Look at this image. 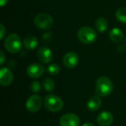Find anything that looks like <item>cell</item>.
<instances>
[{"mask_svg": "<svg viewBox=\"0 0 126 126\" xmlns=\"http://www.w3.org/2000/svg\"><path fill=\"white\" fill-rule=\"evenodd\" d=\"M114 89L112 81L106 76L100 77L96 82V92L100 97H106L111 94Z\"/></svg>", "mask_w": 126, "mask_h": 126, "instance_id": "cell-1", "label": "cell"}, {"mask_svg": "<svg viewBox=\"0 0 126 126\" xmlns=\"http://www.w3.org/2000/svg\"><path fill=\"white\" fill-rule=\"evenodd\" d=\"M4 48L10 53L16 54L21 51L22 47V42L20 36L16 33L10 34L7 36L4 43Z\"/></svg>", "mask_w": 126, "mask_h": 126, "instance_id": "cell-2", "label": "cell"}, {"mask_svg": "<svg viewBox=\"0 0 126 126\" xmlns=\"http://www.w3.org/2000/svg\"><path fill=\"white\" fill-rule=\"evenodd\" d=\"M77 36L81 43L90 44L96 41L97 35L93 28L90 27H83L78 31Z\"/></svg>", "mask_w": 126, "mask_h": 126, "instance_id": "cell-3", "label": "cell"}, {"mask_svg": "<svg viewBox=\"0 0 126 126\" xmlns=\"http://www.w3.org/2000/svg\"><path fill=\"white\" fill-rule=\"evenodd\" d=\"M45 108L51 112H58L63 107V100L55 94H48L44 98Z\"/></svg>", "mask_w": 126, "mask_h": 126, "instance_id": "cell-4", "label": "cell"}, {"mask_svg": "<svg viewBox=\"0 0 126 126\" xmlns=\"http://www.w3.org/2000/svg\"><path fill=\"white\" fill-rule=\"evenodd\" d=\"M34 24L39 29L49 30L54 24V20L50 15L45 13H41L35 16Z\"/></svg>", "mask_w": 126, "mask_h": 126, "instance_id": "cell-5", "label": "cell"}, {"mask_svg": "<svg viewBox=\"0 0 126 126\" xmlns=\"http://www.w3.org/2000/svg\"><path fill=\"white\" fill-rule=\"evenodd\" d=\"M59 124L60 126H79L80 120L77 114L67 113L61 117Z\"/></svg>", "mask_w": 126, "mask_h": 126, "instance_id": "cell-6", "label": "cell"}, {"mask_svg": "<svg viewBox=\"0 0 126 126\" xmlns=\"http://www.w3.org/2000/svg\"><path fill=\"white\" fill-rule=\"evenodd\" d=\"M41 106L42 100L38 94H33L30 96L26 103V109L30 112L38 111L41 109Z\"/></svg>", "mask_w": 126, "mask_h": 126, "instance_id": "cell-7", "label": "cell"}, {"mask_svg": "<svg viewBox=\"0 0 126 126\" xmlns=\"http://www.w3.org/2000/svg\"><path fill=\"white\" fill-rule=\"evenodd\" d=\"M79 56L75 52H69L63 58V65L69 69H73L78 65Z\"/></svg>", "mask_w": 126, "mask_h": 126, "instance_id": "cell-8", "label": "cell"}, {"mask_svg": "<svg viewBox=\"0 0 126 126\" xmlns=\"http://www.w3.org/2000/svg\"><path fill=\"white\" fill-rule=\"evenodd\" d=\"M37 55L39 61L42 63H49L53 58L52 50L46 46H42L38 49Z\"/></svg>", "mask_w": 126, "mask_h": 126, "instance_id": "cell-9", "label": "cell"}, {"mask_svg": "<svg viewBox=\"0 0 126 126\" xmlns=\"http://www.w3.org/2000/svg\"><path fill=\"white\" fill-rule=\"evenodd\" d=\"M44 73V67L39 63H31L27 68V74L31 78H38Z\"/></svg>", "mask_w": 126, "mask_h": 126, "instance_id": "cell-10", "label": "cell"}, {"mask_svg": "<svg viewBox=\"0 0 126 126\" xmlns=\"http://www.w3.org/2000/svg\"><path fill=\"white\" fill-rule=\"evenodd\" d=\"M13 81V74L7 67H2L0 70V83L3 86H10Z\"/></svg>", "mask_w": 126, "mask_h": 126, "instance_id": "cell-11", "label": "cell"}, {"mask_svg": "<svg viewBox=\"0 0 126 126\" xmlns=\"http://www.w3.org/2000/svg\"><path fill=\"white\" fill-rule=\"evenodd\" d=\"M114 117L111 113L109 111L101 112L97 118V123L100 126H109L112 124Z\"/></svg>", "mask_w": 126, "mask_h": 126, "instance_id": "cell-12", "label": "cell"}, {"mask_svg": "<svg viewBox=\"0 0 126 126\" xmlns=\"http://www.w3.org/2000/svg\"><path fill=\"white\" fill-rule=\"evenodd\" d=\"M38 38L33 35H27L24 38L23 45L27 49L32 50L35 49L38 46Z\"/></svg>", "mask_w": 126, "mask_h": 126, "instance_id": "cell-13", "label": "cell"}, {"mask_svg": "<svg viewBox=\"0 0 126 126\" xmlns=\"http://www.w3.org/2000/svg\"><path fill=\"white\" fill-rule=\"evenodd\" d=\"M102 105V100L100 99V97L93 96L87 102V108L91 111H97Z\"/></svg>", "mask_w": 126, "mask_h": 126, "instance_id": "cell-14", "label": "cell"}, {"mask_svg": "<svg viewBox=\"0 0 126 126\" xmlns=\"http://www.w3.org/2000/svg\"><path fill=\"white\" fill-rule=\"evenodd\" d=\"M109 38L113 42L119 43L123 41V39L124 38V34L120 28L115 27L110 30Z\"/></svg>", "mask_w": 126, "mask_h": 126, "instance_id": "cell-15", "label": "cell"}, {"mask_svg": "<svg viewBox=\"0 0 126 126\" xmlns=\"http://www.w3.org/2000/svg\"><path fill=\"white\" fill-rule=\"evenodd\" d=\"M95 27L100 32H104L108 28V21L104 17H100L95 22Z\"/></svg>", "mask_w": 126, "mask_h": 126, "instance_id": "cell-16", "label": "cell"}, {"mask_svg": "<svg viewBox=\"0 0 126 126\" xmlns=\"http://www.w3.org/2000/svg\"><path fill=\"white\" fill-rule=\"evenodd\" d=\"M42 86L44 89L47 92H52L55 89V83L52 79L47 78H45L42 82Z\"/></svg>", "mask_w": 126, "mask_h": 126, "instance_id": "cell-17", "label": "cell"}, {"mask_svg": "<svg viewBox=\"0 0 126 126\" xmlns=\"http://www.w3.org/2000/svg\"><path fill=\"white\" fill-rule=\"evenodd\" d=\"M115 16L119 21L122 23H126V7H121L118 9Z\"/></svg>", "mask_w": 126, "mask_h": 126, "instance_id": "cell-18", "label": "cell"}, {"mask_svg": "<svg viewBox=\"0 0 126 126\" xmlns=\"http://www.w3.org/2000/svg\"><path fill=\"white\" fill-rule=\"evenodd\" d=\"M47 71L50 75H56L60 72V67L58 64L52 63L48 66V67L47 68Z\"/></svg>", "mask_w": 126, "mask_h": 126, "instance_id": "cell-19", "label": "cell"}, {"mask_svg": "<svg viewBox=\"0 0 126 126\" xmlns=\"http://www.w3.org/2000/svg\"><path fill=\"white\" fill-rule=\"evenodd\" d=\"M41 83L38 81H33L31 83L30 86V89L32 90V92L34 93H38L41 91Z\"/></svg>", "mask_w": 126, "mask_h": 126, "instance_id": "cell-20", "label": "cell"}, {"mask_svg": "<svg viewBox=\"0 0 126 126\" xmlns=\"http://www.w3.org/2000/svg\"><path fill=\"white\" fill-rule=\"evenodd\" d=\"M52 33L51 32H47L46 33H44L42 36V40L44 43H49L52 41Z\"/></svg>", "mask_w": 126, "mask_h": 126, "instance_id": "cell-21", "label": "cell"}, {"mask_svg": "<svg viewBox=\"0 0 126 126\" xmlns=\"http://www.w3.org/2000/svg\"><path fill=\"white\" fill-rule=\"evenodd\" d=\"M0 27H1V34H0V39L1 40V39H3V38H4V35H5V32H6V30H5V27H4V26L2 24H0Z\"/></svg>", "mask_w": 126, "mask_h": 126, "instance_id": "cell-22", "label": "cell"}, {"mask_svg": "<svg viewBox=\"0 0 126 126\" xmlns=\"http://www.w3.org/2000/svg\"><path fill=\"white\" fill-rule=\"evenodd\" d=\"M0 55H1V58H0V64L1 65H3L4 61H5V59H6V57L4 55V53L3 52V51H1L0 52Z\"/></svg>", "mask_w": 126, "mask_h": 126, "instance_id": "cell-23", "label": "cell"}, {"mask_svg": "<svg viewBox=\"0 0 126 126\" xmlns=\"http://www.w3.org/2000/svg\"><path fill=\"white\" fill-rule=\"evenodd\" d=\"M8 0H0V5L1 7H4L7 3Z\"/></svg>", "mask_w": 126, "mask_h": 126, "instance_id": "cell-24", "label": "cell"}, {"mask_svg": "<svg viewBox=\"0 0 126 126\" xmlns=\"http://www.w3.org/2000/svg\"><path fill=\"white\" fill-rule=\"evenodd\" d=\"M82 126H94L92 123H84L83 125Z\"/></svg>", "mask_w": 126, "mask_h": 126, "instance_id": "cell-25", "label": "cell"}, {"mask_svg": "<svg viewBox=\"0 0 126 126\" xmlns=\"http://www.w3.org/2000/svg\"><path fill=\"white\" fill-rule=\"evenodd\" d=\"M125 41H126V38H125Z\"/></svg>", "mask_w": 126, "mask_h": 126, "instance_id": "cell-26", "label": "cell"}]
</instances>
